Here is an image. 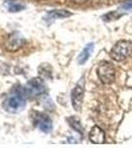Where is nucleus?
Returning <instances> with one entry per match:
<instances>
[{"label": "nucleus", "instance_id": "nucleus-8", "mask_svg": "<svg viewBox=\"0 0 132 148\" xmlns=\"http://www.w3.org/2000/svg\"><path fill=\"white\" fill-rule=\"evenodd\" d=\"M89 139L94 144H103L105 141V131L98 125H94L89 133Z\"/></svg>", "mask_w": 132, "mask_h": 148}, {"label": "nucleus", "instance_id": "nucleus-13", "mask_svg": "<svg viewBox=\"0 0 132 148\" xmlns=\"http://www.w3.org/2000/svg\"><path fill=\"white\" fill-rule=\"evenodd\" d=\"M122 15H123V14L119 13L118 11H112L103 16V20H104L105 22H110V21H114V20L119 19Z\"/></svg>", "mask_w": 132, "mask_h": 148}, {"label": "nucleus", "instance_id": "nucleus-14", "mask_svg": "<svg viewBox=\"0 0 132 148\" xmlns=\"http://www.w3.org/2000/svg\"><path fill=\"white\" fill-rule=\"evenodd\" d=\"M121 8L126 11H132V0H127L122 4Z\"/></svg>", "mask_w": 132, "mask_h": 148}, {"label": "nucleus", "instance_id": "nucleus-11", "mask_svg": "<svg viewBox=\"0 0 132 148\" xmlns=\"http://www.w3.org/2000/svg\"><path fill=\"white\" fill-rule=\"evenodd\" d=\"M5 7L7 8V10L11 13H18L26 9V5L24 3L20 1H16V0H9L6 1Z\"/></svg>", "mask_w": 132, "mask_h": 148}, {"label": "nucleus", "instance_id": "nucleus-4", "mask_svg": "<svg viewBox=\"0 0 132 148\" xmlns=\"http://www.w3.org/2000/svg\"><path fill=\"white\" fill-rule=\"evenodd\" d=\"M97 73L100 80L104 84H110L114 82L116 78V68L114 64L107 60H103L99 63Z\"/></svg>", "mask_w": 132, "mask_h": 148}, {"label": "nucleus", "instance_id": "nucleus-2", "mask_svg": "<svg viewBox=\"0 0 132 148\" xmlns=\"http://www.w3.org/2000/svg\"><path fill=\"white\" fill-rule=\"evenodd\" d=\"M25 96L30 98H39L44 96L47 93V86L44 80L40 77H35L29 80L24 87L22 88Z\"/></svg>", "mask_w": 132, "mask_h": 148}, {"label": "nucleus", "instance_id": "nucleus-5", "mask_svg": "<svg viewBox=\"0 0 132 148\" xmlns=\"http://www.w3.org/2000/svg\"><path fill=\"white\" fill-rule=\"evenodd\" d=\"M33 123L44 133H49L53 128V123L50 116L42 112H33Z\"/></svg>", "mask_w": 132, "mask_h": 148}, {"label": "nucleus", "instance_id": "nucleus-3", "mask_svg": "<svg viewBox=\"0 0 132 148\" xmlns=\"http://www.w3.org/2000/svg\"><path fill=\"white\" fill-rule=\"evenodd\" d=\"M132 54V42L130 40H118L110 49L109 56L116 61H123Z\"/></svg>", "mask_w": 132, "mask_h": 148}, {"label": "nucleus", "instance_id": "nucleus-10", "mask_svg": "<svg viewBox=\"0 0 132 148\" xmlns=\"http://www.w3.org/2000/svg\"><path fill=\"white\" fill-rule=\"evenodd\" d=\"M94 47H95V45H94L93 42H90V44H88L87 46L82 49V51H81L80 54L78 56V63L80 64V65H83V64H85L89 60L91 54L93 53Z\"/></svg>", "mask_w": 132, "mask_h": 148}, {"label": "nucleus", "instance_id": "nucleus-7", "mask_svg": "<svg viewBox=\"0 0 132 148\" xmlns=\"http://www.w3.org/2000/svg\"><path fill=\"white\" fill-rule=\"evenodd\" d=\"M26 42H27V40H25V38L23 37L21 33L14 32L8 36V38L4 42V47H5L7 51L14 52L23 47L26 45Z\"/></svg>", "mask_w": 132, "mask_h": 148}, {"label": "nucleus", "instance_id": "nucleus-9", "mask_svg": "<svg viewBox=\"0 0 132 148\" xmlns=\"http://www.w3.org/2000/svg\"><path fill=\"white\" fill-rule=\"evenodd\" d=\"M72 15L71 12L68 10H64V9H53V10H50L47 13L44 19L47 21H53L56 19H64L68 18Z\"/></svg>", "mask_w": 132, "mask_h": 148}, {"label": "nucleus", "instance_id": "nucleus-1", "mask_svg": "<svg viewBox=\"0 0 132 148\" xmlns=\"http://www.w3.org/2000/svg\"><path fill=\"white\" fill-rule=\"evenodd\" d=\"M3 108L6 112L11 114L21 113L26 107V98L22 88L13 90L3 102Z\"/></svg>", "mask_w": 132, "mask_h": 148}, {"label": "nucleus", "instance_id": "nucleus-12", "mask_svg": "<svg viewBox=\"0 0 132 148\" xmlns=\"http://www.w3.org/2000/svg\"><path fill=\"white\" fill-rule=\"evenodd\" d=\"M67 121H68L69 125H70L74 130H76L77 132L80 133V134H83V132H84L83 125H82V123H81L80 120H79V118L74 116H69V118L67 119Z\"/></svg>", "mask_w": 132, "mask_h": 148}, {"label": "nucleus", "instance_id": "nucleus-6", "mask_svg": "<svg viewBox=\"0 0 132 148\" xmlns=\"http://www.w3.org/2000/svg\"><path fill=\"white\" fill-rule=\"evenodd\" d=\"M84 94H85V78L82 77L78 81L71 92V102L73 109L79 112L82 108Z\"/></svg>", "mask_w": 132, "mask_h": 148}]
</instances>
